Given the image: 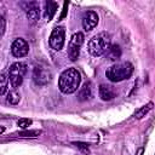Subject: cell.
Wrapping results in <instances>:
<instances>
[{"label":"cell","mask_w":155,"mask_h":155,"mask_svg":"<svg viewBox=\"0 0 155 155\" xmlns=\"http://www.w3.org/2000/svg\"><path fill=\"white\" fill-rule=\"evenodd\" d=\"M80 82H81L80 73L75 68H68L59 76L58 87L61 92L65 94H70V93H74L79 88Z\"/></svg>","instance_id":"cell-1"},{"label":"cell","mask_w":155,"mask_h":155,"mask_svg":"<svg viewBox=\"0 0 155 155\" xmlns=\"http://www.w3.org/2000/svg\"><path fill=\"white\" fill-rule=\"evenodd\" d=\"M109 47H110V36L107 33H99L94 35L88 41V45H87V50L90 54L94 57H99L104 54Z\"/></svg>","instance_id":"cell-2"},{"label":"cell","mask_w":155,"mask_h":155,"mask_svg":"<svg viewBox=\"0 0 155 155\" xmlns=\"http://www.w3.org/2000/svg\"><path fill=\"white\" fill-rule=\"evenodd\" d=\"M132 73H133V65L130 62H125V63L114 64L110 68H108L105 75L110 81L120 82L122 80L128 79L132 75Z\"/></svg>","instance_id":"cell-3"},{"label":"cell","mask_w":155,"mask_h":155,"mask_svg":"<svg viewBox=\"0 0 155 155\" xmlns=\"http://www.w3.org/2000/svg\"><path fill=\"white\" fill-rule=\"evenodd\" d=\"M27 73V64L23 62H16L13 63L8 69V80L11 82V86L13 90L19 87L23 82L24 75Z\"/></svg>","instance_id":"cell-4"},{"label":"cell","mask_w":155,"mask_h":155,"mask_svg":"<svg viewBox=\"0 0 155 155\" xmlns=\"http://www.w3.org/2000/svg\"><path fill=\"white\" fill-rule=\"evenodd\" d=\"M84 34L82 33H75L69 40L68 45V56L70 61H76L80 54V48L84 44Z\"/></svg>","instance_id":"cell-5"},{"label":"cell","mask_w":155,"mask_h":155,"mask_svg":"<svg viewBox=\"0 0 155 155\" xmlns=\"http://www.w3.org/2000/svg\"><path fill=\"white\" fill-rule=\"evenodd\" d=\"M64 39H65V29H64V27H62V25L54 27V29L52 30V33L50 35V39H48L50 46L53 50L59 51L64 46Z\"/></svg>","instance_id":"cell-6"},{"label":"cell","mask_w":155,"mask_h":155,"mask_svg":"<svg viewBox=\"0 0 155 155\" xmlns=\"http://www.w3.org/2000/svg\"><path fill=\"white\" fill-rule=\"evenodd\" d=\"M33 79H34L36 85L44 86V85H47L51 81L52 73L45 65H35L34 71H33Z\"/></svg>","instance_id":"cell-7"},{"label":"cell","mask_w":155,"mask_h":155,"mask_svg":"<svg viewBox=\"0 0 155 155\" xmlns=\"http://www.w3.org/2000/svg\"><path fill=\"white\" fill-rule=\"evenodd\" d=\"M11 52H12V54L15 57H18V58L19 57H24L29 52V45H28V42L24 39L18 38V39H16L12 42V45H11Z\"/></svg>","instance_id":"cell-8"},{"label":"cell","mask_w":155,"mask_h":155,"mask_svg":"<svg viewBox=\"0 0 155 155\" xmlns=\"http://www.w3.org/2000/svg\"><path fill=\"white\" fill-rule=\"evenodd\" d=\"M98 24V15L94 11H87L85 12L82 17V27L86 31L92 30Z\"/></svg>","instance_id":"cell-9"},{"label":"cell","mask_w":155,"mask_h":155,"mask_svg":"<svg viewBox=\"0 0 155 155\" xmlns=\"http://www.w3.org/2000/svg\"><path fill=\"white\" fill-rule=\"evenodd\" d=\"M25 13H27V18L31 22L35 23L39 21L40 17V11H39V5L36 2H28L27 7H24Z\"/></svg>","instance_id":"cell-10"},{"label":"cell","mask_w":155,"mask_h":155,"mask_svg":"<svg viewBox=\"0 0 155 155\" xmlns=\"http://www.w3.org/2000/svg\"><path fill=\"white\" fill-rule=\"evenodd\" d=\"M99 97L103 101H111L116 97L115 90L109 85H101L99 86Z\"/></svg>","instance_id":"cell-11"},{"label":"cell","mask_w":155,"mask_h":155,"mask_svg":"<svg viewBox=\"0 0 155 155\" xmlns=\"http://www.w3.org/2000/svg\"><path fill=\"white\" fill-rule=\"evenodd\" d=\"M107 53V57L109 61H113V62H116L120 59L121 57V48L119 45H110V47L108 48V51L105 52Z\"/></svg>","instance_id":"cell-12"},{"label":"cell","mask_w":155,"mask_h":155,"mask_svg":"<svg viewBox=\"0 0 155 155\" xmlns=\"http://www.w3.org/2000/svg\"><path fill=\"white\" fill-rule=\"evenodd\" d=\"M92 97V87H91V84L90 82H85L82 85V87L80 88L79 91V94H78V98L79 101L84 102V101H87Z\"/></svg>","instance_id":"cell-13"},{"label":"cell","mask_w":155,"mask_h":155,"mask_svg":"<svg viewBox=\"0 0 155 155\" xmlns=\"http://www.w3.org/2000/svg\"><path fill=\"white\" fill-rule=\"evenodd\" d=\"M56 10H57V4L53 2V1H46L45 4V17L47 21H51L52 17L54 16L56 13Z\"/></svg>","instance_id":"cell-14"},{"label":"cell","mask_w":155,"mask_h":155,"mask_svg":"<svg viewBox=\"0 0 155 155\" xmlns=\"http://www.w3.org/2000/svg\"><path fill=\"white\" fill-rule=\"evenodd\" d=\"M19 99H21V96L16 90H11L7 92V97H6L7 103H10L12 105H17L19 103Z\"/></svg>","instance_id":"cell-15"},{"label":"cell","mask_w":155,"mask_h":155,"mask_svg":"<svg viewBox=\"0 0 155 155\" xmlns=\"http://www.w3.org/2000/svg\"><path fill=\"white\" fill-rule=\"evenodd\" d=\"M7 88H8V78L0 73V96L5 94L7 92Z\"/></svg>","instance_id":"cell-16"},{"label":"cell","mask_w":155,"mask_h":155,"mask_svg":"<svg viewBox=\"0 0 155 155\" xmlns=\"http://www.w3.org/2000/svg\"><path fill=\"white\" fill-rule=\"evenodd\" d=\"M151 105H153V104H151V103H149L148 105H144V107H142L139 110H137V111H136V114H134V115H136V117L140 119V117L145 116V114L151 109Z\"/></svg>","instance_id":"cell-17"},{"label":"cell","mask_w":155,"mask_h":155,"mask_svg":"<svg viewBox=\"0 0 155 155\" xmlns=\"http://www.w3.org/2000/svg\"><path fill=\"white\" fill-rule=\"evenodd\" d=\"M17 125L19 127H22V128H27L28 126L31 125V120H29V119H19L18 122H17Z\"/></svg>","instance_id":"cell-18"},{"label":"cell","mask_w":155,"mask_h":155,"mask_svg":"<svg viewBox=\"0 0 155 155\" xmlns=\"http://www.w3.org/2000/svg\"><path fill=\"white\" fill-rule=\"evenodd\" d=\"M5 27H6V22H5V18L0 15V38L4 35L5 33Z\"/></svg>","instance_id":"cell-19"},{"label":"cell","mask_w":155,"mask_h":155,"mask_svg":"<svg viewBox=\"0 0 155 155\" xmlns=\"http://www.w3.org/2000/svg\"><path fill=\"white\" fill-rule=\"evenodd\" d=\"M78 148H80V149H82L84 151H86V153H88V147H87V144H84V143H74Z\"/></svg>","instance_id":"cell-20"},{"label":"cell","mask_w":155,"mask_h":155,"mask_svg":"<svg viewBox=\"0 0 155 155\" xmlns=\"http://www.w3.org/2000/svg\"><path fill=\"white\" fill-rule=\"evenodd\" d=\"M40 133V131H30V132H22V133H19V136H35V134H39Z\"/></svg>","instance_id":"cell-21"},{"label":"cell","mask_w":155,"mask_h":155,"mask_svg":"<svg viewBox=\"0 0 155 155\" xmlns=\"http://www.w3.org/2000/svg\"><path fill=\"white\" fill-rule=\"evenodd\" d=\"M67 7H68V4H67V2H64V7H63V13L61 15V19H62V18H64V16H65V13H67Z\"/></svg>","instance_id":"cell-22"},{"label":"cell","mask_w":155,"mask_h":155,"mask_svg":"<svg viewBox=\"0 0 155 155\" xmlns=\"http://www.w3.org/2000/svg\"><path fill=\"white\" fill-rule=\"evenodd\" d=\"M143 154V148H139L138 149V153H137V155H142Z\"/></svg>","instance_id":"cell-23"},{"label":"cell","mask_w":155,"mask_h":155,"mask_svg":"<svg viewBox=\"0 0 155 155\" xmlns=\"http://www.w3.org/2000/svg\"><path fill=\"white\" fill-rule=\"evenodd\" d=\"M4 131H5V128H4V127H0V133H2Z\"/></svg>","instance_id":"cell-24"}]
</instances>
